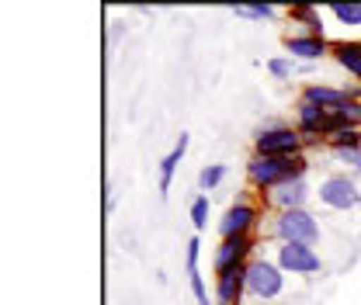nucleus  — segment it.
Listing matches in <instances>:
<instances>
[{
  "mask_svg": "<svg viewBox=\"0 0 361 305\" xmlns=\"http://www.w3.org/2000/svg\"><path fill=\"white\" fill-rule=\"evenodd\" d=\"M285 292V270L278 267L268 257H254L247 263V295L250 299H261V302H271Z\"/></svg>",
  "mask_w": 361,
  "mask_h": 305,
  "instance_id": "20e7f679",
  "label": "nucleus"
},
{
  "mask_svg": "<svg viewBox=\"0 0 361 305\" xmlns=\"http://www.w3.org/2000/svg\"><path fill=\"white\" fill-rule=\"evenodd\" d=\"M188 142H191V135H188V132H180L178 142H174V149L160 160V194H164V198H167V191H171V184H174L178 163L184 160V153H188Z\"/></svg>",
  "mask_w": 361,
  "mask_h": 305,
  "instance_id": "2eb2a0df",
  "label": "nucleus"
},
{
  "mask_svg": "<svg viewBox=\"0 0 361 305\" xmlns=\"http://www.w3.org/2000/svg\"><path fill=\"white\" fill-rule=\"evenodd\" d=\"M233 14L236 18H254V21H271L278 14L274 4H233Z\"/></svg>",
  "mask_w": 361,
  "mask_h": 305,
  "instance_id": "aec40b11",
  "label": "nucleus"
},
{
  "mask_svg": "<svg viewBox=\"0 0 361 305\" xmlns=\"http://www.w3.org/2000/svg\"><path fill=\"white\" fill-rule=\"evenodd\" d=\"M302 149H306V139L299 135L295 125L271 122L254 135V153L257 156H302Z\"/></svg>",
  "mask_w": 361,
  "mask_h": 305,
  "instance_id": "f03ea898",
  "label": "nucleus"
},
{
  "mask_svg": "<svg viewBox=\"0 0 361 305\" xmlns=\"http://www.w3.org/2000/svg\"><path fill=\"white\" fill-rule=\"evenodd\" d=\"M271 236L278 243H306L316 247L319 243V222L310 208H295V212H278L271 222Z\"/></svg>",
  "mask_w": 361,
  "mask_h": 305,
  "instance_id": "7ed1b4c3",
  "label": "nucleus"
},
{
  "mask_svg": "<svg viewBox=\"0 0 361 305\" xmlns=\"http://www.w3.org/2000/svg\"><path fill=\"white\" fill-rule=\"evenodd\" d=\"M257 222H261L257 205H250V201H236V205H229V208H226V216L219 218V236H223V239H233V236H250V232L257 229Z\"/></svg>",
  "mask_w": 361,
  "mask_h": 305,
  "instance_id": "0eeeda50",
  "label": "nucleus"
},
{
  "mask_svg": "<svg viewBox=\"0 0 361 305\" xmlns=\"http://www.w3.org/2000/svg\"><path fill=\"white\" fill-rule=\"evenodd\" d=\"M223 180H226L223 163H209V167H202V174H198V187H202V191H216Z\"/></svg>",
  "mask_w": 361,
  "mask_h": 305,
  "instance_id": "412c9836",
  "label": "nucleus"
},
{
  "mask_svg": "<svg viewBox=\"0 0 361 305\" xmlns=\"http://www.w3.org/2000/svg\"><path fill=\"white\" fill-rule=\"evenodd\" d=\"M285 49H288V56H292V59L316 63V59L330 56L334 42H326V39H316V35H306V32H288V35H285Z\"/></svg>",
  "mask_w": 361,
  "mask_h": 305,
  "instance_id": "9d476101",
  "label": "nucleus"
},
{
  "mask_svg": "<svg viewBox=\"0 0 361 305\" xmlns=\"http://www.w3.org/2000/svg\"><path fill=\"white\" fill-rule=\"evenodd\" d=\"M323 142L334 149V153H341V149H358L361 146V129L358 125H341V122H326V132H323Z\"/></svg>",
  "mask_w": 361,
  "mask_h": 305,
  "instance_id": "4468645a",
  "label": "nucleus"
},
{
  "mask_svg": "<svg viewBox=\"0 0 361 305\" xmlns=\"http://www.w3.org/2000/svg\"><path fill=\"white\" fill-rule=\"evenodd\" d=\"M243 295H247V267L216 274V302L219 305H240Z\"/></svg>",
  "mask_w": 361,
  "mask_h": 305,
  "instance_id": "9b49d317",
  "label": "nucleus"
},
{
  "mask_svg": "<svg viewBox=\"0 0 361 305\" xmlns=\"http://www.w3.org/2000/svg\"><path fill=\"white\" fill-rule=\"evenodd\" d=\"M250 254H254V236H233V239H223L216 247V274H226L233 267H247L250 263Z\"/></svg>",
  "mask_w": 361,
  "mask_h": 305,
  "instance_id": "6e6552de",
  "label": "nucleus"
},
{
  "mask_svg": "<svg viewBox=\"0 0 361 305\" xmlns=\"http://www.w3.org/2000/svg\"><path fill=\"white\" fill-rule=\"evenodd\" d=\"M268 73L274 77V80H292V73H295V59H285V56L268 59Z\"/></svg>",
  "mask_w": 361,
  "mask_h": 305,
  "instance_id": "4be33fe9",
  "label": "nucleus"
},
{
  "mask_svg": "<svg viewBox=\"0 0 361 305\" xmlns=\"http://www.w3.org/2000/svg\"><path fill=\"white\" fill-rule=\"evenodd\" d=\"M330 56L341 63V70H348V73L358 80V87H361V42H355V39H341V42H334Z\"/></svg>",
  "mask_w": 361,
  "mask_h": 305,
  "instance_id": "dca6fc26",
  "label": "nucleus"
},
{
  "mask_svg": "<svg viewBox=\"0 0 361 305\" xmlns=\"http://www.w3.org/2000/svg\"><path fill=\"white\" fill-rule=\"evenodd\" d=\"M351 94H358V90H348V87H326V84H310V87H302V101H310L316 108H323V111H334L344 97H351Z\"/></svg>",
  "mask_w": 361,
  "mask_h": 305,
  "instance_id": "ddd939ff",
  "label": "nucleus"
},
{
  "mask_svg": "<svg viewBox=\"0 0 361 305\" xmlns=\"http://www.w3.org/2000/svg\"><path fill=\"white\" fill-rule=\"evenodd\" d=\"M330 118H334V122H341V125H358L361 129V94L344 97V101L330 111Z\"/></svg>",
  "mask_w": 361,
  "mask_h": 305,
  "instance_id": "a211bd4d",
  "label": "nucleus"
},
{
  "mask_svg": "<svg viewBox=\"0 0 361 305\" xmlns=\"http://www.w3.org/2000/svg\"><path fill=\"white\" fill-rule=\"evenodd\" d=\"M198 254H202V239L191 236V239H188V274L198 270Z\"/></svg>",
  "mask_w": 361,
  "mask_h": 305,
  "instance_id": "a878e982",
  "label": "nucleus"
},
{
  "mask_svg": "<svg viewBox=\"0 0 361 305\" xmlns=\"http://www.w3.org/2000/svg\"><path fill=\"white\" fill-rule=\"evenodd\" d=\"M191 278V292H195V302L198 305H216V302H209V292H205V281H202V274L195 270V274H188Z\"/></svg>",
  "mask_w": 361,
  "mask_h": 305,
  "instance_id": "393cba45",
  "label": "nucleus"
},
{
  "mask_svg": "<svg viewBox=\"0 0 361 305\" xmlns=\"http://www.w3.org/2000/svg\"><path fill=\"white\" fill-rule=\"evenodd\" d=\"M310 201V184L306 180H292V184H281L268 194V205L278 212H295V208H306Z\"/></svg>",
  "mask_w": 361,
  "mask_h": 305,
  "instance_id": "f8f14e48",
  "label": "nucleus"
},
{
  "mask_svg": "<svg viewBox=\"0 0 361 305\" xmlns=\"http://www.w3.org/2000/svg\"><path fill=\"white\" fill-rule=\"evenodd\" d=\"M337 156V163H348L355 174H361V146L358 149H341V153H334Z\"/></svg>",
  "mask_w": 361,
  "mask_h": 305,
  "instance_id": "b1692460",
  "label": "nucleus"
},
{
  "mask_svg": "<svg viewBox=\"0 0 361 305\" xmlns=\"http://www.w3.org/2000/svg\"><path fill=\"white\" fill-rule=\"evenodd\" d=\"M326 11L344 28H361V4H326Z\"/></svg>",
  "mask_w": 361,
  "mask_h": 305,
  "instance_id": "6ab92c4d",
  "label": "nucleus"
},
{
  "mask_svg": "<svg viewBox=\"0 0 361 305\" xmlns=\"http://www.w3.org/2000/svg\"><path fill=\"white\" fill-rule=\"evenodd\" d=\"M316 194L334 212H351V208L361 205L358 184H355V177H348V174H330L326 180H319V191Z\"/></svg>",
  "mask_w": 361,
  "mask_h": 305,
  "instance_id": "423d86ee",
  "label": "nucleus"
},
{
  "mask_svg": "<svg viewBox=\"0 0 361 305\" xmlns=\"http://www.w3.org/2000/svg\"><path fill=\"white\" fill-rule=\"evenodd\" d=\"M274 263H278L285 274H299V278L323 274V257L316 254L313 247H306V243H278Z\"/></svg>",
  "mask_w": 361,
  "mask_h": 305,
  "instance_id": "39448f33",
  "label": "nucleus"
},
{
  "mask_svg": "<svg viewBox=\"0 0 361 305\" xmlns=\"http://www.w3.org/2000/svg\"><path fill=\"white\" fill-rule=\"evenodd\" d=\"M191 225H195L198 232L209 225V198H205V194H198V198L191 201Z\"/></svg>",
  "mask_w": 361,
  "mask_h": 305,
  "instance_id": "5701e85b",
  "label": "nucleus"
},
{
  "mask_svg": "<svg viewBox=\"0 0 361 305\" xmlns=\"http://www.w3.org/2000/svg\"><path fill=\"white\" fill-rule=\"evenodd\" d=\"M306 170H310V160L306 156H257L254 153L250 163H247V180H250L254 191L271 194L281 184L306 180Z\"/></svg>",
  "mask_w": 361,
  "mask_h": 305,
  "instance_id": "f257e3e1",
  "label": "nucleus"
},
{
  "mask_svg": "<svg viewBox=\"0 0 361 305\" xmlns=\"http://www.w3.org/2000/svg\"><path fill=\"white\" fill-rule=\"evenodd\" d=\"M292 21H299L302 25V32L306 35H316V39H326V32H323V14H319V7L313 4H295L292 11Z\"/></svg>",
  "mask_w": 361,
  "mask_h": 305,
  "instance_id": "f3484780",
  "label": "nucleus"
},
{
  "mask_svg": "<svg viewBox=\"0 0 361 305\" xmlns=\"http://www.w3.org/2000/svg\"><path fill=\"white\" fill-rule=\"evenodd\" d=\"M326 122H330V111H323V108H316V104L299 97V104H295V129L306 139V146L310 142H323Z\"/></svg>",
  "mask_w": 361,
  "mask_h": 305,
  "instance_id": "1a4fd4ad",
  "label": "nucleus"
}]
</instances>
